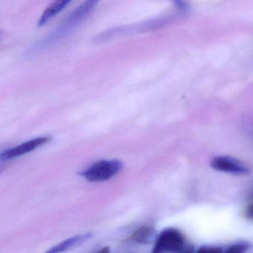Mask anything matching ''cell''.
Returning <instances> with one entry per match:
<instances>
[{
  "label": "cell",
  "instance_id": "cell-4",
  "mask_svg": "<svg viewBox=\"0 0 253 253\" xmlns=\"http://www.w3.org/2000/svg\"><path fill=\"white\" fill-rule=\"evenodd\" d=\"M211 167L217 171L237 175H246L250 173V169L247 166L231 157H216L211 161Z\"/></svg>",
  "mask_w": 253,
  "mask_h": 253
},
{
  "label": "cell",
  "instance_id": "cell-3",
  "mask_svg": "<svg viewBox=\"0 0 253 253\" xmlns=\"http://www.w3.org/2000/svg\"><path fill=\"white\" fill-rule=\"evenodd\" d=\"M97 3V1H86L79 5L54 31L53 35L48 38V41H54V40L58 39L76 27L90 14Z\"/></svg>",
  "mask_w": 253,
  "mask_h": 253
},
{
  "label": "cell",
  "instance_id": "cell-12",
  "mask_svg": "<svg viewBox=\"0 0 253 253\" xmlns=\"http://www.w3.org/2000/svg\"><path fill=\"white\" fill-rule=\"evenodd\" d=\"M175 4L177 5V8L181 10V11L187 9V5H186V2L178 1V2H175Z\"/></svg>",
  "mask_w": 253,
  "mask_h": 253
},
{
  "label": "cell",
  "instance_id": "cell-2",
  "mask_svg": "<svg viewBox=\"0 0 253 253\" xmlns=\"http://www.w3.org/2000/svg\"><path fill=\"white\" fill-rule=\"evenodd\" d=\"M185 247L183 234L174 228H167L157 236L152 253H181Z\"/></svg>",
  "mask_w": 253,
  "mask_h": 253
},
{
  "label": "cell",
  "instance_id": "cell-5",
  "mask_svg": "<svg viewBox=\"0 0 253 253\" xmlns=\"http://www.w3.org/2000/svg\"><path fill=\"white\" fill-rule=\"evenodd\" d=\"M50 140L51 138L49 137H40L38 138L32 139V140L25 142L19 146H15V147L4 151L0 155V160L1 161H7L18 158V157L35 150L37 148L48 143Z\"/></svg>",
  "mask_w": 253,
  "mask_h": 253
},
{
  "label": "cell",
  "instance_id": "cell-13",
  "mask_svg": "<svg viewBox=\"0 0 253 253\" xmlns=\"http://www.w3.org/2000/svg\"><path fill=\"white\" fill-rule=\"evenodd\" d=\"M96 253H111L110 247L106 246V247H103V248H102L101 250H99Z\"/></svg>",
  "mask_w": 253,
  "mask_h": 253
},
{
  "label": "cell",
  "instance_id": "cell-8",
  "mask_svg": "<svg viewBox=\"0 0 253 253\" xmlns=\"http://www.w3.org/2000/svg\"><path fill=\"white\" fill-rule=\"evenodd\" d=\"M69 3L70 1L69 0H62V1H56L53 2L44 11L43 14H42L38 22V26L41 27L49 22L59 13L61 12Z\"/></svg>",
  "mask_w": 253,
  "mask_h": 253
},
{
  "label": "cell",
  "instance_id": "cell-9",
  "mask_svg": "<svg viewBox=\"0 0 253 253\" xmlns=\"http://www.w3.org/2000/svg\"><path fill=\"white\" fill-rule=\"evenodd\" d=\"M250 248L248 243L239 242L230 246L223 253H245Z\"/></svg>",
  "mask_w": 253,
  "mask_h": 253
},
{
  "label": "cell",
  "instance_id": "cell-1",
  "mask_svg": "<svg viewBox=\"0 0 253 253\" xmlns=\"http://www.w3.org/2000/svg\"><path fill=\"white\" fill-rule=\"evenodd\" d=\"M124 164L118 160H102L90 166L81 175L91 183L106 181L122 170Z\"/></svg>",
  "mask_w": 253,
  "mask_h": 253
},
{
  "label": "cell",
  "instance_id": "cell-11",
  "mask_svg": "<svg viewBox=\"0 0 253 253\" xmlns=\"http://www.w3.org/2000/svg\"><path fill=\"white\" fill-rule=\"evenodd\" d=\"M247 217L250 220H253V204H250L247 208Z\"/></svg>",
  "mask_w": 253,
  "mask_h": 253
},
{
  "label": "cell",
  "instance_id": "cell-7",
  "mask_svg": "<svg viewBox=\"0 0 253 253\" xmlns=\"http://www.w3.org/2000/svg\"><path fill=\"white\" fill-rule=\"evenodd\" d=\"M156 238V231L155 228L150 226H144L134 231L128 240L142 245H146L153 242Z\"/></svg>",
  "mask_w": 253,
  "mask_h": 253
},
{
  "label": "cell",
  "instance_id": "cell-6",
  "mask_svg": "<svg viewBox=\"0 0 253 253\" xmlns=\"http://www.w3.org/2000/svg\"><path fill=\"white\" fill-rule=\"evenodd\" d=\"M92 235L93 234L91 232L75 235V236L71 237V238L59 243L57 245L54 246L45 253H62L69 251V250L82 245L83 244L91 239L92 238Z\"/></svg>",
  "mask_w": 253,
  "mask_h": 253
},
{
  "label": "cell",
  "instance_id": "cell-10",
  "mask_svg": "<svg viewBox=\"0 0 253 253\" xmlns=\"http://www.w3.org/2000/svg\"><path fill=\"white\" fill-rule=\"evenodd\" d=\"M195 253H223V249L218 247H201Z\"/></svg>",
  "mask_w": 253,
  "mask_h": 253
}]
</instances>
